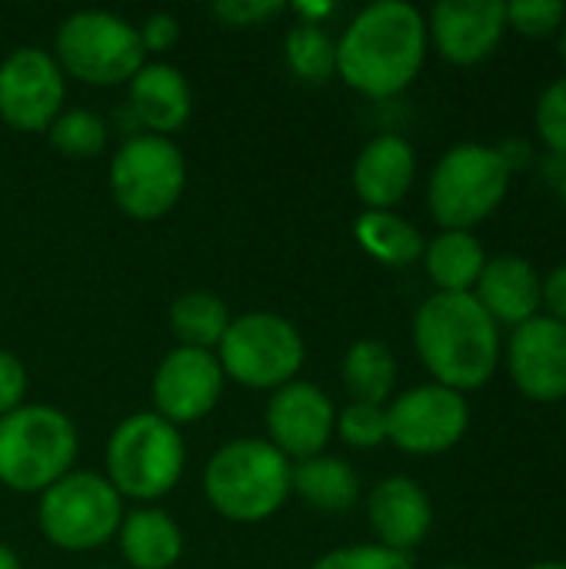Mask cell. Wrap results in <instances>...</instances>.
<instances>
[{
  "label": "cell",
  "instance_id": "cell-1",
  "mask_svg": "<svg viewBox=\"0 0 566 569\" xmlns=\"http://www.w3.org/2000/svg\"><path fill=\"white\" fill-rule=\"evenodd\" d=\"M427 17L407 0H377L364 7L337 40L340 80L370 97L404 93L427 60Z\"/></svg>",
  "mask_w": 566,
  "mask_h": 569
},
{
  "label": "cell",
  "instance_id": "cell-2",
  "mask_svg": "<svg viewBox=\"0 0 566 569\" xmlns=\"http://www.w3.org/2000/svg\"><path fill=\"white\" fill-rule=\"evenodd\" d=\"M414 347L434 383L457 393L484 387L500 363V330L474 293H430L414 317Z\"/></svg>",
  "mask_w": 566,
  "mask_h": 569
},
{
  "label": "cell",
  "instance_id": "cell-3",
  "mask_svg": "<svg viewBox=\"0 0 566 569\" xmlns=\"http://www.w3.org/2000/svg\"><path fill=\"white\" fill-rule=\"evenodd\" d=\"M290 460L267 437H237L203 467V497L230 523H264L290 497Z\"/></svg>",
  "mask_w": 566,
  "mask_h": 569
},
{
  "label": "cell",
  "instance_id": "cell-4",
  "mask_svg": "<svg viewBox=\"0 0 566 569\" xmlns=\"http://www.w3.org/2000/svg\"><path fill=\"white\" fill-rule=\"evenodd\" d=\"M103 467L110 487L123 500L157 503L177 490L187 467V443L180 427L167 423L153 410L123 417L103 450Z\"/></svg>",
  "mask_w": 566,
  "mask_h": 569
},
{
  "label": "cell",
  "instance_id": "cell-5",
  "mask_svg": "<svg viewBox=\"0 0 566 569\" xmlns=\"http://www.w3.org/2000/svg\"><path fill=\"white\" fill-rule=\"evenodd\" d=\"M73 420L47 403H23L0 417V483L13 493H43L73 470Z\"/></svg>",
  "mask_w": 566,
  "mask_h": 569
},
{
  "label": "cell",
  "instance_id": "cell-6",
  "mask_svg": "<svg viewBox=\"0 0 566 569\" xmlns=\"http://www.w3.org/2000/svg\"><path fill=\"white\" fill-rule=\"evenodd\" d=\"M53 60L63 77L87 87H120L147 63L137 23L110 10H73L53 37Z\"/></svg>",
  "mask_w": 566,
  "mask_h": 569
},
{
  "label": "cell",
  "instance_id": "cell-7",
  "mask_svg": "<svg viewBox=\"0 0 566 569\" xmlns=\"http://www.w3.org/2000/svg\"><path fill=\"white\" fill-rule=\"evenodd\" d=\"M510 190V167L497 147L457 143L450 147L427 183V207L440 230H474L484 223Z\"/></svg>",
  "mask_w": 566,
  "mask_h": 569
},
{
  "label": "cell",
  "instance_id": "cell-8",
  "mask_svg": "<svg viewBox=\"0 0 566 569\" xmlns=\"http://www.w3.org/2000/svg\"><path fill=\"white\" fill-rule=\"evenodd\" d=\"M123 497L103 473L70 470L47 487L37 503V523L47 543L63 553H90L107 547L123 520Z\"/></svg>",
  "mask_w": 566,
  "mask_h": 569
},
{
  "label": "cell",
  "instance_id": "cell-9",
  "mask_svg": "<svg viewBox=\"0 0 566 569\" xmlns=\"http://www.w3.org/2000/svg\"><path fill=\"white\" fill-rule=\"evenodd\" d=\"M107 183L123 217L153 223L167 217L183 197L187 187L183 150L170 137L133 133L117 147Z\"/></svg>",
  "mask_w": 566,
  "mask_h": 569
},
{
  "label": "cell",
  "instance_id": "cell-10",
  "mask_svg": "<svg viewBox=\"0 0 566 569\" xmlns=\"http://www.w3.org/2000/svg\"><path fill=\"white\" fill-rule=\"evenodd\" d=\"M217 360L227 380L250 390H280L297 380L307 360V343L300 330L270 310H250L230 320Z\"/></svg>",
  "mask_w": 566,
  "mask_h": 569
},
{
  "label": "cell",
  "instance_id": "cell-11",
  "mask_svg": "<svg viewBox=\"0 0 566 569\" xmlns=\"http://www.w3.org/2000/svg\"><path fill=\"white\" fill-rule=\"evenodd\" d=\"M470 427V403L464 393L424 383L387 403V440L414 457H437L454 450Z\"/></svg>",
  "mask_w": 566,
  "mask_h": 569
},
{
  "label": "cell",
  "instance_id": "cell-12",
  "mask_svg": "<svg viewBox=\"0 0 566 569\" xmlns=\"http://www.w3.org/2000/svg\"><path fill=\"white\" fill-rule=\"evenodd\" d=\"M67 77L43 47H17L0 60V120L17 133H47L63 113Z\"/></svg>",
  "mask_w": 566,
  "mask_h": 569
},
{
  "label": "cell",
  "instance_id": "cell-13",
  "mask_svg": "<svg viewBox=\"0 0 566 569\" xmlns=\"http://www.w3.org/2000/svg\"><path fill=\"white\" fill-rule=\"evenodd\" d=\"M224 383H227V377L220 370L217 353L173 347L157 363L153 380H150L153 413L173 427H190L217 410Z\"/></svg>",
  "mask_w": 566,
  "mask_h": 569
},
{
  "label": "cell",
  "instance_id": "cell-14",
  "mask_svg": "<svg viewBox=\"0 0 566 569\" xmlns=\"http://www.w3.org/2000/svg\"><path fill=\"white\" fill-rule=\"evenodd\" d=\"M264 423H267V440L290 463H300L327 450L337 423V407L317 383L297 377L270 393Z\"/></svg>",
  "mask_w": 566,
  "mask_h": 569
},
{
  "label": "cell",
  "instance_id": "cell-15",
  "mask_svg": "<svg viewBox=\"0 0 566 569\" xmlns=\"http://www.w3.org/2000/svg\"><path fill=\"white\" fill-rule=\"evenodd\" d=\"M507 367L514 387L534 403L566 400V323L537 313L514 327L507 347Z\"/></svg>",
  "mask_w": 566,
  "mask_h": 569
},
{
  "label": "cell",
  "instance_id": "cell-16",
  "mask_svg": "<svg viewBox=\"0 0 566 569\" xmlns=\"http://www.w3.org/2000/svg\"><path fill=\"white\" fill-rule=\"evenodd\" d=\"M507 33V3L500 0H444L430 10L427 37L437 53L457 67L487 60Z\"/></svg>",
  "mask_w": 566,
  "mask_h": 569
},
{
  "label": "cell",
  "instance_id": "cell-17",
  "mask_svg": "<svg viewBox=\"0 0 566 569\" xmlns=\"http://www.w3.org/2000/svg\"><path fill=\"white\" fill-rule=\"evenodd\" d=\"M367 520L377 543L397 553L420 547L434 527V503L427 490L410 477H387L367 497Z\"/></svg>",
  "mask_w": 566,
  "mask_h": 569
},
{
  "label": "cell",
  "instance_id": "cell-18",
  "mask_svg": "<svg viewBox=\"0 0 566 569\" xmlns=\"http://www.w3.org/2000/svg\"><path fill=\"white\" fill-rule=\"evenodd\" d=\"M417 150L397 133H380L364 143L354 160V193L367 210H394L414 187Z\"/></svg>",
  "mask_w": 566,
  "mask_h": 569
},
{
  "label": "cell",
  "instance_id": "cell-19",
  "mask_svg": "<svg viewBox=\"0 0 566 569\" xmlns=\"http://www.w3.org/2000/svg\"><path fill=\"white\" fill-rule=\"evenodd\" d=\"M540 273L534 270L530 260L504 253L484 263V273L474 287L477 303L487 310V317L500 327H520L540 313Z\"/></svg>",
  "mask_w": 566,
  "mask_h": 569
},
{
  "label": "cell",
  "instance_id": "cell-20",
  "mask_svg": "<svg viewBox=\"0 0 566 569\" xmlns=\"http://www.w3.org/2000/svg\"><path fill=\"white\" fill-rule=\"evenodd\" d=\"M127 90H130V110L143 127V133L170 137L190 120L193 110L190 83L173 63L147 60L137 70V77L127 83Z\"/></svg>",
  "mask_w": 566,
  "mask_h": 569
},
{
  "label": "cell",
  "instance_id": "cell-21",
  "mask_svg": "<svg viewBox=\"0 0 566 569\" xmlns=\"http://www.w3.org/2000/svg\"><path fill=\"white\" fill-rule=\"evenodd\" d=\"M117 543L130 569H173L183 557V530L160 507H137L123 513Z\"/></svg>",
  "mask_w": 566,
  "mask_h": 569
},
{
  "label": "cell",
  "instance_id": "cell-22",
  "mask_svg": "<svg viewBox=\"0 0 566 569\" xmlns=\"http://www.w3.org/2000/svg\"><path fill=\"white\" fill-rule=\"evenodd\" d=\"M290 493L320 513H347L360 500V477L347 460L317 453L290 467Z\"/></svg>",
  "mask_w": 566,
  "mask_h": 569
},
{
  "label": "cell",
  "instance_id": "cell-23",
  "mask_svg": "<svg viewBox=\"0 0 566 569\" xmlns=\"http://www.w3.org/2000/svg\"><path fill=\"white\" fill-rule=\"evenodd\" d=\"M487 253L470 230H440L424 243V267L437 293H470L484 273Z\"/></svg>",
  "mask_w": 566,
  "mask_h": 569
},
{
  "label": "cell",
  "instance_id": "cell-24",
  "mask_svg": "<svg viewBox=\"0 0 566 569\" xmlns=\"http://www.w3.org/2000/svg\"><path fill=\"white\" fill-rule=\"evenodd\" d=\"M340 377L347 393L354 397V403H374V407H387V400H394V387H397V357L390 353V347L384 340H357L340 363Z\"/></svg>",
  "mask_w": 566,
  "mask_h": 569
},
{
  "label": "cell",
  "instance_id": "cell-25",
  "mask_svg": "<svg viewBox=\"0 0 566 569\" xmlns=\"http://www.w3.org/2000/svg\"><path fill=\"white\" fill-rule=\"evenodd\" d=\"M357 243L387 267H407L424 257L420 230L394 210H364L354 220Z\"/></svg>",
  "mask_w": 566,
  "mask_h": 569
},
{
  "label": "cell",
  "instance_id": "cell-26",
  "mask_svg": "<svg viewBox=\"0 0 566 569\" xmlns=\"http://www.w3.org/2000/svg\"><path fill=\"white\" fill-rule=\"evenodd\" d=\"M230 320L234 317L227 303L210 290H187L170 303V330L180 340V347H190V350L217 353Z\"/></svg>",
  "mask_w": 566,
  "mask_h": 569
},
{
  "label": "cell",
  "instance_id": "cell-27",
  "mask_svg": "<svg viewBox=\"0 0 566 569\" xmlns=\"http://www.w3.org/2000/svg\"><path fill=\"white\" fill-rule=\"evenodd\" d=\"M284 60L304 83H327L337 73V40L324 23H294L284 37Z\"/></svg>",
  "mask_w": 566,
  "mask_h": 569
},
{
  "label": "cell",
  "instance_id": "cell-28",
  "mask_svg": "<svg viewBox=\"0 0 566 569\" xmlns=\"http://www.w3.org/2000/svg\"><path fill=\"white\" fill-rule=\"evenodd\" d=\"M47 140L57 153H63L70 160H90V157H100L107 150L110 127L100 113L77 107V110H63L50 123Z\"/></svg>",
  "mask_w": 566,
  "mask_h": 569
},
{
  "label": "cell",
  "instance_id": "cell-29",
  "mask_svg": "<svg viewBox=\"0 0 566 569\" xmlns=\"http://www.w3.org/2000/svg\"><path fill=\"white\" fill-rule=\"evenodd\" d=\"M334 437H340L354 450H374L387 443V407L350 400L344 410H337Z\"/></svg>",
  "mask_w": 566,
  "mask_h": 569
},
{
  "label": "cell",
  "instance_id": "cell-30",
  "mask_svg": "<svg viewBox=\"0 0 566 569\" xmlns=\"http://www.w3.org/2000/svg\"><path fill=\"white\" fill-rule=\"evenodd\" d=\"M310 569H414L407 553L387 550L380 543H354L324 553Z\"/></svg>",
  "mask_w": 566,
  "mask_h": 569
},
{
  "label": "cell",
  "instance_id": "cell-31",
  "mask_svg": "<svg viewBox=\"0 0 566 569\" xmlns=\"http://www.w3.org/2000/svg\"><path fill=\"white\" fill-rule=\"evenodd\" d=\"M566 20V7L560 0H514L507 3V27L524 37H550Z\"/></svg>",
  "mask_w": 566,
  "mask_h": 569
},
{
  "label": "cell",
  "instance_id": "cell-32",
  "mask_svg": "<svg viewBox=\"0 0 566 569\" xmlns=\"http://www.w3.org/2000/svg\"><path fill=\"white\" fill-rule=\"evenodd\" d=\"M534 120H537L540 140H544L557 157H564L566 160V77L554 80V83L540 93Z\"/></svg>",
  "mask_w": 566,
  "mask_h": 569
},
{
  "label": "cell",
  "instance_id": "cell-33",
  "mask_svg": "<svg viewBox=\"0 0 566 569\" xmlns=\"http://www.w3.org/2000/svg\"><path fill=\"white\" fill-rule=\"evenodd\" d=\"M280 13H287V3H280V0H224V3L210 7V17L230 30L264 27L267 20H277Z\"/></svg>",
  "mask_w": 566,
  "mask_h": 569
},
{
  "label": "cell",
  "instance_id": "cell-34",
  "mask_svg": "<svg viewBox=\"0 0 566 569\" xmlns=\"http://www.w3.org/2000/svg\"><path fill=\"white\" fill-rule=\"evenodd\" d=\"M27 390H30V377L23 360L10 350H0V417L20 410L27 403Z\"/></svg>",
  "mask_w": 566,
  "mask_h": 569
},
{
  "label": "cell",
  "instance_id": "cell-35",
  "mask_svg": "<svg viewBox=\"0 0 566 569\" xmlns=\"http://www.w3.org/2000/svg\"><path fill=\"white\" fill-rule=\"evenodd\" d=\"M137 33H140V43H143L147 53H167V50L180 40V20H177L173 13L157 10V13H150V17L137 27Z\"/></svg>",
  "mask_w": 566,
  "mask_h": 569
},
{
  "label": "cell",
  "instance_id": "cell-36",
  "mask_svg": "<svg viewBox=\"0 0 566 569\" xmlns=\"http://www.w3.org/2000/svg\"><path fill=\"white\" fill-rule=\"evenodd\" d=\"M540 303L547 307V317L566 323V263L554 267L547 277H544V287H540Z\"/></svg>",
  "mask_w": 566,
  "mask_h": 569
},
{
  "label": "cell",
  "instance_id": "cell-37",
  "mask_svg": "<svg viewBox=\"0 0 566 569\" xmlns=\"http://www.w3.org/2000/svg\"><path fill=\"white\" fill-rule=\"evenodd\" d=\"M287 10L297 13V23H320V20H327L337 7H334V3H294V7H287Z\"/></svg>",
  "mask_w": 566,
  "mask_h": 569
},
{
  "label": "cell",
  "instance_id": "cell-38",
  "mask_svg": "<svg viewBox=\"0 0 566 569\" xmlns=\"http://www.w3.org/2000/svg\"><path fill=\"white\" fill-rule=\"evenodd\" d=\"M0 569H23L20 567V557L7 543H0Z\"/></svg>",
  "mask_w": 566,
  "mask_h": 569
},
{
  "label": "cell",
  "instance_id": "cell-39",
  "mask_svg": "<svg viewBox=\"0 0 566 569\" xmlns=\"http://www.w3.org/2000/svg\"><path fill=\"white\" fill-rule=\"evenodd\" d=\"M530 569H566V563H560V560H544V563H534Z\"/></svg>",
  "mask_w": 566,
  "mask_h": 569
},
{
  "label": "cell",
  "instance_id": "cell-40",
  "mask_svg": "<svg viewBox=\"0 0 566 569\" xmlns=\"http://www.w3.org/2000/svg\"><path fill=\"white\" fill-rule=\"evenodd\" d=\"M560 197H564V203H566V160H564V170H560Z\"/></svg>",
  "mask_w": 566,
  "mask_h": 569
},
{
  "label": "cell",
  "instance_id": "cell-41",
  "mask_svg": "<svg viewBox=\"0 0 566 569\" xmlns=\"http://www.w3.org/2000/svg\"><path fill=\"white\" fill-rule=\"evenodd\" d=\"M560 53H564V60H566V20H564V27H560Z\"/></svg>",
  "mask_w": 566,
  "mask_h": 569
},
{
  "label": "cell",
  "instance_id": "cell-42",
  "mask_svg": "<svg viewBox=\"0 0 566 569\" xmlns=\"http://www.w3.org/2000/svg\"><path fill=\"white\" fill-rule=\"evenodd\" d=\"M440 569H474V567H440Z\"/></svg>",
  "mask_w": 566,
  "mask_h": 569
},
{
  "label": "cell",
  "instance_id": "cell-43",
  "mask_svg": "<svg viewBox=\"0 0 566 569\" xmlns=\"http://www.w3.org/2000/svg\"><path fill=\"white\" fill-rule=\"evenodd\" d=\"M97 569H117V567H97Z\"/></svg>",
  "mask_w": 566,
  "mask_h": 569
}]
</instances>
